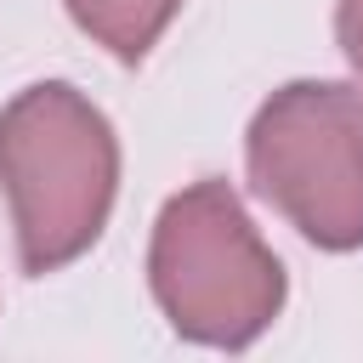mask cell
<instances>
[{
  "mask_svg": "<svg viewBox=\"0 0 363 363\" xmlns=\"http://www.w3.org/2000/svg\"><path fill=\"white\" fill-rule=\"evenodd\" d=\"M255 193L318 250L363 244V96L335 79L272 91L244 142Z\"/></svg>",
  "mask_w": 363,
  "mask_h": 363,
  "instance_id": "3957f363",
  "label": "cell"
},
{
  "mask_svg": "<svg viewBox=\"0 0 363 363\" xmlns=\"http://www.w3.org/2000/svg\"><path fill=\"white\" fill-rule=\"evenodd\" d=\"M0 187L11 199L23 272L45 278L68 267L96 244L113 210L119 187L113 125L62 79L28 85L0 113Z\"/></svg>",
  "mask_w": 363,
  "mask_h": 363,
  "instance_id": "6da1fadb",
  "label": "cell"
},
{
  "mask_svg": "<svg viewBox=\"0 0 363 363\" xmlns=\"http://www.w3.org/2000/svg\"><path fill=\"white\" fill-rule=\"evenodd\" d=\"M335 34H340L346 62H352L357 79H363V0H340V11H335Z\"/></svg>",
  "mask_w": 363,
  "mask_h": 363,
  "instance_id": "5b68a950",
  "label": "cell"
},
{
  "mask_svg": "<svg viewBox=\"0 0 363 363\" xmlns=\"http://www.w3.org/2000/svg\"><path fill=\"white\" fill-rule=\"evenodd\" d=\"M182 0H68V17L119 62H142Z\"/></svg>",
  "mask_w": 363,
  "mask_h": 363,
  "instance_id": "277c9868",
  "label": "cell"
},
{
  "mask_svg": "<svg viewBox=\"0 0 363 363\" xmlns=\"http://www.w3.org/2000/svg\"><path fill=\"white\" fill-rule=\"evenodd\" d=\"M147 278L170 329L199 346L238 352L284 306V267L227 182H193L159 210Z\"/></svg>",
  "mask_w": 363,
  "mask_h": 363,
  "instance_id": "7a4b0ae2",
  "label": "cell"
}]
</instances>
